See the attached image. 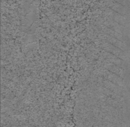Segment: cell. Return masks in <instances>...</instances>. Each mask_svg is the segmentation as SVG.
I'll use <instances>...</instances> for the list:
<instances>
[{
    "instance_id": "2",
    "label": "cell",
    "mask_w": 130,
    "mask_h": 127,
    "mask_svg": "<svg viewBox=\"0 0 130 127\" xmlns=\"http://www.w3.org/2000/svg\"><path fill=\"white\" fill-rule=\"evenodd\" d=\"M101 36L102 40H105L106 41H107V42H109L110 43L112 44L113 45L117 46V48L120 49V50L124 51V52L128 50V46H127L125 43H123L122 41L118 40V39H116L115 37H113L108 36V35H107L104 33L102 34Z\"/></svg>"
},
{
    "instance_id": "3",
    "label": "cell",
    "mask_w": 130,
    "mask_h": 127,
    "mask_svg": "<svg viewBox=\"0 0 130 127\" xmlns=\"http://www.w3.org/2000/svg\"><path fill=\"white\" fill-rule=\"evenodd\" d=\"M105 4L108 8H110L112 10L115 11V12H118L120 14L124 15L126 14V9L123 5L118 3L117 1L114 0H103Z\"/></svg>"
},
{
    "instance_id": "4",
    "label": "cell",
    "mask_w": 130,
    "mask_h": 127,
    "mask_svg": "<svg viewBox=\"0 0 130 127\" xmlns=\"http://www.w3.org/2000/svg\"><path fill=\"white\" fill-rule=\"evenodd\" d=\"M114 1H117V2L118 3L123 5L124 6H125V5H126V0H114Z\"/></svg>"
},
{
    "instance_id": "1",
    "label": "cell",
    "mask_w": 130,
    "mask_h": 127,
    "mask_svg": "<svg viewBox=\"0 0 130 127\" xmlns=\"http://www.w3.org/2000/svg\"><path fill=\"white\" fill-rule=\"evenodd\" d=\"M101 47L104 49L106 52H108V53H111V54L114 55L116 56L121 59V60L125 61L127 60V56L125 55V53L124 51L120 50V49L117 48V46L113 45L112 44L110 43L107 41L105 40H102L101 42V45H100Z\"/></svg>"
}]
</instances>
